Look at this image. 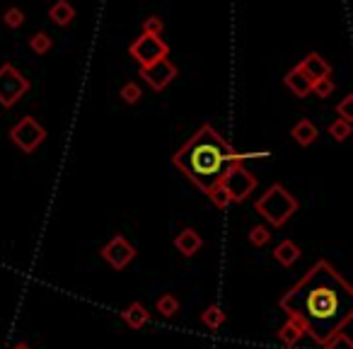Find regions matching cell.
<instances>
[{
  "instance_id": "ba28073f",
  "label": "cell",
  "mask_w": 353,
  "mask_h": 349,
  "mask_svg": "<svg viewBox=\"0 0 353 349\" xmlns=\"http://www.w3.org/2000/svg\"><path fill=\"white\" fill-rule=\"evenodd\" d=\"M141 78H145V83L150 85L152 90H165L172 80L176 78V66L172 64L170 59H160L150 66H143L141 68Z\"/></svg>"
},
{
  "instance_id": "277c9868",
  "label": "cell",
  "mask_w": 353,
  "mask_h": 349,
  "mask_svg": "<svg viewBox=\"0 0 353 349\" xmlns=\"http://www.w3.org/2000/svg\"><path fill=\"white\" fill-rule=\"evenodd\" d=\"M30 80L20 73L12 64L0 66V104L3 107H15L27 93H30Z\"/></svg>"
},
{
  "instance_id": "e0dca14e",
  "label": "cell",
  "mask_w": 353,
  "mask_h": 349,
  "mask_svg": "<svg viewBox=\"0 0 353 349\" xmlns=\"http://www.w3.org/2000/svg\"><path fill=\"white\" fill-rule=\"evenodd\" d=\"M279 339H281V344H285V347H295V344L300 342V339H303V328H300L298 323H295V320H285L283 325H281V330L279 332Z\"/></svg>"
},
{
  "instance_id": "44dd1931",
  "label": "cell",
  "mask_w": 353,
  "mask_h": 349,
  "mask_svg": "<svg viewBox=\"0 0 353 349\" xmlns=\"http://www.w3.org/2000/svg\"><path fill=\"white\" fill-rule=\"evenodd\" d=\"M351 124L343 122V119H334L332 124H329V136L334 138V141H346L348 136H351Z\"/></svg>"
},
{
  "instance_id": "f546056e",
  "label": "cell",
  "mask_w": 353,
  "mask_h": 349,
  "mask_svg": "<svg viewBox=\"0 0 353 349\" xmlns=\"http://www.w3.org/2000/svg\"><path fill=\"white\" fill-rule=\"evenodd\" d=\"M12 349H32V347H30V344H25V342H17Z\"/></svg>"
},
{
  "instance_id": "d6986e66",
  "label": "cell",
  "mask_w": 353,
  "mask_h": 349,
  "mask_svg": "<svg viewBox=\"0 0 353 349\" xmlns=\"http://www.w3.org/2000/svg\"><path fill=\"white\" fill-rule=\"evenodd\" d=\"M155 308H157V313H160L162 318H172V315L179 310V301H176V296L165 294V296H160V299H157Z\"/></svg>"
},
{
  "instance_id": "5b68a950",
  "label": "cell",
  "mask_w": 353,
  "mask_h": 349,
  "mask_svg": "<svg viewBox=\"0 0 353 349\" xmlns=\"http://www.w3.org/2000/svg\"><path fill=\"white\" fill-rule=\"evenodd\" d=\"M221 185H223V189L230 194V202H245L256 189V178L242 165V162H237V165H232L230 170L223 175Z\"/></svg>"
},
{
  "instance_id": "f1b7e54d",
  "label": "cell",
  "mask_w": 353,
  "mask_h": 349,
  "mask_svg": "<svg viewBox=\"0 0 353 349\" xmlns=\"http://www.w3.org/2000/svg\"><path fill=\"white\" fill-rule=\"evenodd\" d=\"M336 112H339V119H343V122H348V124L353 122V95H346V97L339 102Z\"/></svg>"
},
{
  "instance_id": "9a60e30c",
  "label": "cell",
  "mask_w": 353,
  "mask_h": 349,
  "mask_svg": "<svg viewBox=\"0 0 353 349\" xmlns=\"http://www.w3.org/2000/svg\"><path fill=\"white\" fill-rule=\"evenodd\" d=\"M290 136H293L295 143H300V146H312V143L317 141L319 131L310 119H300V122L290 129Z\"/></svg>"
},
{
  "instance_id": "ac0fdd59",
  "label": "cell",
  "mask_w": 353,
  "mask_h": 349,
  "mask_svg": "<svg viewBox=\"0 0 353 349\" xmlns=\"http://www.w3.org/2000/svg\"><path fill=\"white\" fill-rule=\"evenodd\" d=\"M201 323L206 325L208 330H218L223 323H225V310L221 308V305H208L206 310L201 313Z\"/></svg>"
},
{
  "instance_id": "3957f363",
  "label": "cell",
  "mask_w": 353,
  "mask_h": 349,
  "mask_svg": "<svg viewBox=\"0 0 353 349\" xmlns=\"http://www.w3.org/2000/svg\"><path fill=\"white\" fill-rule=\"evenodd\" d=\"M298 207H300L298 199H295L293 194L283 187V185H271V187L266 189V192L261 194L254 204L256 214H261L264 221L271 223V226H276V228L283 226V223L288 221L295 211H298Z\"/></svg>"
},
{
  "instance_id": "7402d4cb",
  "label": "cell",
  "mask_w": 353,
  "mask_h": 349,
  "mask_svg": "<svg viewBox=\"0 0 353 349\" xmlns=\"http://www.w3.org/2000/svg\"><path fill=\"white\" fill-rule=\"evenodd\" d=\"M3 22H6V27H10V30H17V27L25 25V12H22L20 8H8V10L3 12Z\"/></svg>"
},
{
  "instance_id": "9c48e42d",
  "label": "cell",
  "mask_w": 353,
  "mask_h": 349,
  "mask_svg": "<svg viewBox=\"0 0 353 349\" xmlns=\"http://www.w3.org/2000/svg\"><path fill=\"white\" fill-rule=\"evenodd\" d=\"M102 257L114 267V270H123V267L131 265L133 257H136V247H133L123 236H114L112 240L102 247Z\"/></svg>"
},
{
  "instance_id": "6da1fadb",
  "label": "cell",
  "mask_w": 353,
  "mask_h": 349,
  "mask_svg": "<svg viewBox=\"0 0 353 349\" xmlns=\"http://www.w3.org/2000/svg\"><path fill=\"white\" fill-rule=\"evenodd\" d=\"M281 310L314 342L324 344L353 318V289L327 260H319L281 296Z\"/></svg>"
},
{
  "instance_id": "8fae6325",
  "label": "cell",
  "mask_w": 353,
  "mask_h": 349,
  "mask_svg": "<svg viewBox=\"0 0 353 349\" xmlns=\"http://www.w3.org/2000/svg\"><path fill=\"white\" fill-rule=\"evenodd\" d=\"M283 83H285V88L295 95V97H305V95H310V90H312V80L303 73L300 66H295V68H290L288 73H285Z\"/></svg>"
},
{
  "instance_id": "ffe728a7",
  "label": "cell",
  "mask_w": 353,
  "mask_h": 349,
  "mask_svg": "<svg viewBox=\"0 0 353 349\" xmlns=\"http://www.w3.org/2000/svg\"><path fill=\"white\" fill-rule=\"evenodd\" d=\"M30 46H32V51H34V54L44 56V54H49V51H51V46H54V39H51L46 32H37V35H32Z\"/></svg>"
},
{
  "instance_id": "4fadbf2b",
  "label": "cell",
  "mask_w": 353,
  "mask_h": 349,
  "mask_svg": "<svg viewBox=\"0 0 353 349\" xmlns=\"http://www.w3.org/2000/svg\"><path fill=\"white\" fill-rule=\"evenodd\" d=\"M121 320L131 330H141V328H145V325L150 323V313H148L145 305H143L141 301H133V303H128L126 308H123Z\"/></svg>"
},
{
  "instance_id": "4316f807",
  "label": "cell",
  "mask_w": 353,
  "mask_h": 349,
  "mask_svg": "<svg viewBox=\"0 0 353 349\" xmlns=\"http://www.w3.org/2000/svg\"><path fill=\"white\" fill-rule=\"evenodd\" d=\"M141 97H143V93H141V88H138L136 83H123L121 85V100L126 104H136Z\"/></svg>"
},
{
  "instance_id": "d4e9b609",
  "label": "cell",
  "mask_w": 353,
  "mask_h": 349,
  "mask_svg": "<svg viewBox=\"0 0 353 349\" xmlns=\"http://www.w3.org/2000/svg\"><path fill=\"white\" fill-rule=\"evenodd\" d=\"M269 240H271V231L266 226H254L250 231V243L254 247H264Z\"/></svg>"
},
{
  "instance_id": "52a82bcc",
  "label": "cell",
  "mask_w": 353,
  "mask_h": 349,
  "mask_svg": "<svg viewBox=\"0 0 353 349\" xmlns=\"http://www.w3.org/2000/svg\"><path fill=\"white\" fill-rule=\"evenodd\" d=\"M128 54H131L143 68V66H150V64H155V61H160V59H167V54H170V46H167V41L160 39V37L141 35L131 46H128Z\"/></svg>"
},
{
  "instance_id": "2e32d148",
  "label": "cell",
  "mask_w": 353,
  "mask_h": 349,
  "mask_svg": "<svg viewBox=\"0 0 353 349\" xmlns=\"http://www.w3.org/2000/svg\"><path fill=\"white\" fill-rule=\"evenodd\" d=\"M298 257H300V247L295 245L293 240H281L279 245H276V250H274V260L279 262V265H283V267L295 265V262H298Z\"/></svg>"
},
{
  "instance_id": "5bb4252c",
  "label": "cell",
  "mask_w": 353,
  "mask_h": 349,
  "mask_svg": "<svg viewBox=\"0 0 353 349\" xmlns=\"http://www.w3.org/2000/svg\"><path fill=\"white\" fill-rule=\"evenodd\" d=\"M49 20L59 27H68L75 20V8L70 6L68 0H56L54 6L49 8Z\"/></svg>"
},
{
  "instance_id": "30bf717a",
  "label": "cell",
  "mask_w": 353,
  "mask_h": 349,
  "mask_svg": "<svg viewBox=\"0 0 353 349\" xmlns=\"http://www.w3.org/2000/svg\"><path fill=\"white\" fill-rule=\"evenodd\" d=\"M298 66L303 68V73L307 75L312 83H314V80H319V78H329V75H332V66H329L319 54H307Z\"/></svg>"
},
{
  "instance_id": "484cf974",
  "label": "cell",
  "mask_w": 353,
  "mask_h": 349,
  "mask_svg": "<svg viewBox=\"0 0 353 349\" xmlns=\"http://www.w3.org/2000/svg\"><path fill=\"white\" fill-rule=\"evenodd\" d=\"M334 88H336V83H334L332 78H319L312 83V90H310V93H314L317 97H329V95L334 93Z\"/></svg>"
},
{
  "instance_id": "8992f818",
  "label": "cell",
  "mask_w": 353,
  "mask_h": 349,
  "mask_svg": "<svg viewBox=\"0 0 353 349\" xmlns=\"http://www.w3.org/2000/svg\"><path fill=\"white\" fill-rule=\"evenodd\" d=\"M10 138L20 151L25 153H34L37 148L44 143L46 138V129L37 122L34 117H25L10 129Z\"/></svg>"
},
{
  "instance_id": "7a4b0ae2",
  "label": "cell",
  "mask_w": 353,
  "mask_h": 349,
  "mask_svg": "<svg viewBox=\"0 0 353 349\" xmlns=\"http://www.w3.org/2000/svg\"><path fill=\"white\" fill-rule=\"evenodd\" d=\"M269 153H237L211 124H203L179 151L172 155V165L182 170L201 192H211L221 185L223 175L247 158H266Z\"/></svg>"
},
{
  "instance_id": "cb8c5ba5",
  "label": "cell",
  "mask_w": 353,
  "mask_h": 349,
  "mask_svg": "<svg viewBox=\"0 0 353 349\" xmlns=\"http://www.w3.org/2000/svg\"><path fill=\"white\" fill-rule=\"evenodd\" d=\"M208 199H211L213 204H216L218 209H228L230 207V194L225 192V189H223V185H216V187L211 189V192H208Z\"/></svg>"
},
{
  "instance_id": "603a6c76",
  "label": "cell",
  "mask_w": 353,
  "mask_h": 349,
  "mask_svg": "<svg viewBox=\"0 0 353 349\" xmlns=\"http://www.w3.org/2000/svg\"><path fill=\"white\" fill-rule=\"evenodd\" d=\"M322 349H353V342H351V337L341 330V332H336L332 339H327V342L322 344Z\"/></svg>"
},
{
  "instance_id": "7c38bea8",
  "label": "cell",
  "mask_w": 353,
  "mask_h": 349,
  "mask_svg": "<svg viewBox=\"0 0 353 349\" xmlns=\"http://www.w3.org/2000/svg\"><path fill=\"white\" fill-rule=\"evenodd\" d=\"M174 247L182 252L184 257H194L203 247V240L194 228H184V231L174 238Z\"/></svg>"
},
{
  "instance_id": "83f0119b",
  "label": "cell",
  "mask_w": 353,
  "mask_h": 349,
  "mask_svg": "<svg viewBox=\"0 0 353 349\" xmlns=\"http://www.w3.org/2000/svg\"><path fill=\"white\" fill-rule=\"evenodd\" d=\"M162 30H165V22L160 20L157 15H150L145 22H143V35H152V37H160Z\"/></svg>"
}]
</instances>
